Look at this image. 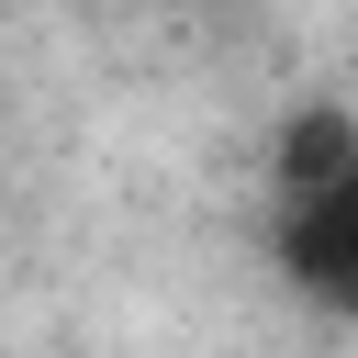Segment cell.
<instances>
[{
    "instance_id": "obj_2",
    "label": "cell",
    "mask_w": 358,
    "mask_h": 358,
    "mask_svg": "<svg viewBox=\"0 0 358 358\" xmlns=\"http://www.w3.org/2000/svg\"><path fill=\"white\" fill-rule=\"evenodd\" d=\"M347 168H358V112H291L280 145H268V201L280 213H313Z\"/></svg>"
},
{
    "instance_id": "obj_1",
    "label": "cell",
    "mask_w": 358,
    "mask_h": 358,
    "mask_svg": "<svg viewBox=\"0 0 358 358\" xmlns=\"http://www.w3.org/2000/svg\"><path fill=\"white\" fill-rule=\"evenodd\" d=\"M280 268H291L302 302L358 313V168H347L313 213H280Z\"/></svg>"
}]
</instances>
